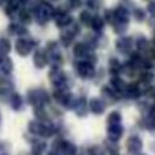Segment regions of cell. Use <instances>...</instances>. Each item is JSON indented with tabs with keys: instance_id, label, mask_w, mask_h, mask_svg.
I'll use <instances>...</instances> for the list:
<instances>
[{
	"instance_id": "cell-19",
	"label": "cell",
	"mask_w": 155,
	"mask_h": 155,
	"mask_svg": "<svg viewBox=\"0 0 155 155\" xmlns=\"http://www.w3.org/2000/svg\"><path fill=\"white\" fill-rule=\"evenodd\" d=\"M10 104L14 111H21L24 108V99L19 94H11L10 95Z\"/></svg>"
},
{
	"instance_id": "cell-32",
	"label": "cell",
	"mask_w": 155,
	"mask_h": 155,
	"mask_svg": "<svg viewBox=\"0 0 155 155\" xmlns=\"http://www.w3.org/2000/svg\"><path fill=\"white\" fill-rule=\"evenodd\" d=\"M135 45L139 51H146L147 48L150 47L148 45V40H147L144 36H137V38L135 40Z\"/></svg>"
},
{
	"instance_id": "cell-2",
	"label": "cell",
	"mask_w": 155,
	"mask_h": 155,
	"mask_svg": "<svg viewBox=\"0 0 155 155\" xmlns=\"http://www.w3.org/2000/svg\"><path fill=\"white\" fill-rule=\"evenodd\" d=\"M48 77H50V81L56 89H69V78L66 76L63 70L59 68V64H52L50 73H48Z\"/></svg>"
},
{
	"instance_id": "cell-25",
	"label": "cell",
	"mask_w": 155,
	"mask_h": 155,
	"mask_svg": "<svg viewBox=\"0 0 155 155\" xmlns=\"http://www.w3.org/2000/svg\"><path fill=\"white\" fill-rule=\"evenodd\" d=\"M61 152L63 155H77V147H76V144L70 143V141H68V140H64L63 144H62Z\"/></svg>"
},
{
	"instance_id": "cell-34",
	"label": "cell",
	"mask_w": 155,
	"mask_h": 155,
	"mask_svg": "<svg viewBox=\"0 0 155 155\" xmlns=\"http://www.w3.org/2000/svg\"><path fill=\"white\" fill-rule=\"evenodd\" d=\"M122 121V115H121L120 111H111L107 117V124L111 125V124H121Z\"/></svg>"
},
{
	"instance_id": "cell-20",
	"label": "cell",
	"mask_w": 155,
	"mask_h": 155,
	"mask_svg": "<svg viewBox=\"0 0 155 155\" xmlns=\"http://www.w3.org/2000/svg\"><path fill=\"white\" fill-rule=\"evenodd\" d=\"M115 21L114 22H128L129 24V11L126 10V7L120 6L114 10Z\"/></svg>"
},
{
	"instance_id": "cell-5",
	"label": "cell",
	"mask_w": 155,
	"mask_h": 155,
	"mask_svg": "<svg viewBox=\"0 0 155 155\" xmlns=\"http://www.w3.org/2000/svg\"><path fill=\"white\" fill-rule=\"evenodd\" d=\"M36 45H37V41L33 40V38L26 40L24 37H19L15 41V51L18 52L19 56H28Z\"/></svg>"
},
{
	"instance_id": "cell-22",
	"label": "cell",
	"mask_w": 155,
	"mask_h": 155,
	"mask_svg": "<svg viewBox=\"0 0 155 155\" xmlns=\"http://www.w3.org/2000/svg\"><path fill=\"white\" fill-rule=\"evenodd\" d=\"M89 26H91L92 30H95L96 33H100L103 30V28H104V19H103L100 15H92Z\"/></svg>"
},
{
	"instance_id": "cell-10",
	"label": "cell",
	"mask_w": 155,
	"mask_h": 155,
	"mask_svg": "<svg viewBox=\"0 0 155 155\" xmlns=\"http://www.w3.org/2000/svg\"><path fill=\"white\" fill-rule=\"evenodd\" d=\"M48 55L47 52H45V50H37L35 52V55H33V63H35V66L37 69H43L45 68L48 64Z\"/></svg>"
},
{
	"instance_id": "cell-8",
	"label": "cell",
	"mask_w": 155,
	"mask_h": 155,
	"mask_svg": "<svg viewBox=\"0 0 155 155\" xmlns=\"http://www.w3.org/2000/svg\"><path fill=\"white\" fill-rule=\"evenodd\" d=\"M126 150L130 154H139L143 150V140L139 136H130L126 140Z\"/></svg>"
},
{
	"instance_id": "cell-43",
	"label": "cell",
	"mask_w": 155,
	"mask_h": 155,
	"mask_svg": "<svg viewBox=\"0 0 155 155\" xmlns=\"http://www.w3.org/2000/svg\"><path fill=\"white\" fill-rule=\"evenodd\" d=\"M147 11H148L150 15L155 17V0H151V2L148 3V6H147Z\"/></svg>"
},
{
	"instance_id": "cell-31",
	"label": "cell",
	"mask_w": 155,
	"mask_h": 155,
	"mask_svg": "<svg viewBox=\"0 0 155 155\" xmlns=\"http://www.w3.org/2000/svg\"><path fill=\"white\" fill-rule=\"evenodd\" d=\"M10 51H11V43H10V40L6 37H2L0 38V54L2 55H7Z\"/></svg>"
},
{
	"instance_id": "cell-50",
	"label": "cell",
	"mask_w": 155,
	"mask_h": 155,
	"mask_svg": "<svg viewBox=\"0 0 155 155\" xmlns=\"http://www.w3.org/2000/svg\"><path fill=\"white\" fill-rule=\"evenodd\" d=\"M2 56H3V55H2V54H0V59H2Z\"/></svg>"
},
{
	"instance_id": "cell-47",
	"label": "cell",
	"mask_w": 155,
	"mask_h": 155,
	"mask_svg": "<svg viewBox=\"0 0 155 155\" xmlns=\"http://www.w3.org/2000/svg\"><path fill=\"white\" fill-rule=\"evenodd\" d=\"M19 2H21V4H25V3H28L29 0H19Z\"/></svg>"
},
{
	"instance_id": "cell-15",
	"label": "cell",
	"mask_w": 155,
	"mask_h": 155,
	"mask_svg": "<svg viewBox=\"0 0 155 155\" xmlns=\"http://www.w3.org/2000/svg\"><path fill=\"white\" fill-rule=\"evenodd\" d=\"M91 52V48L88 47L85 43H77L73 48V54L76 58L78 59H85L88 56V54Z\"/></svg>"
},
{
	"instance_id": "cell-26",
	"label": "cell",
	"mask_w": 155,
	"mask_h": 155,
	"mask_svg": "<svg viewBox=\"0 0 155 155\" xmlns=\"http://www.w3.org/2000/svg\"><path fill=\"white\" fill-rule=\"evenodd\" d=\"M28 102H29V104H32L33 107L41 104L40 96H38V89H30V91H28Z\"/></svg>"
},
{
	"instance_id": "cell-27",
	"label": "cell",
	"mask_w": 155,
	"mask_h": 155,
	"mask_svg": "<svg viewBox=\"0 0 155 155\" xmlns=\"http://www.w3.org/2000/svg\"><path fill=\"white\" fill-rule=\"evenodd\" d=\"M33 113H35V117L37 118V121H47V113H45V108L43 107V104H38L33 107Z\"/></svg>"
},
{
	"instance_id": "cell-4",
	"label": "cell",
	"mask_w": 155,
	"mask_h": 155,
	"mask_svg": "<svg viewBox=\"0 0 155 155\" xmlns=\"http://www.w3.org/2000/svg\"><path fill=\"white\" fill-rule=\"evenodd\" d=\"M51 18L55 19V25L61 29H66L68 26H70L71 22H73V17L70 14H68V11L62 7H58V8H54L52 10V15Z\"/></svg>"
},
{
	"instance_id": "cell-37",
	"label": "cell",
	"mask_w": 155,
	"mask_h": 155,
	"mask_svg": "<svg viewBox=\"0 0 155 155\" xmlns=\"http://www.w3.org/2000/svg\"><path fill=\"white\" fill-rule=\"evenodd\" d=\"M133 18H135L137 22H143L146 19V11L143 8H135L133 10Z\"/></svg>"
},
{
	"instance_id": "cell-46",
	"label": "cell",
	"mask_w": 155,
	"mask_h": 155,
	"mask_svg": "<svg viewBox=\"0 0 155 155\" xmlns=\"http://www.w3.org/2000/svg\"><path fill=\"white\" fill-rule=\"evenodd\" d=\"M48 155H59V151H55V150H52V151L48 152Z\"/></svg>"
},
{
	"instance_id": "cell-51",
	"label": "cell",
	"mask_w": 155,
	"mask_h": 155,
	"mask_svg": "<svg viewBox=\"0 0 155 155\" xmlns=\"http://www.w3.org/2000/svg\"><path fill=\"white\" fill-rule=\"evenodd\" d=\"M114 155H118V154H114Z\"/></svg>"
},
{
	"instance_id": "cell-39",
	"label": "cell",
	"mask_w": 155,
	"mask_h": 155,
	"mask_svg": "<svg viewBox=\"0 0 155 155\" xmlns=\"http://www.w3.org/2000/svg\"><path fill=\"white\" fill-rule=\"evenodd\" d=\"M88 154L89 155H106V151L100 146H92L91 148L88 150Z\"/></svg>"
},
{
	"instance_id": "cell-42",
	"label": "cell",
	"mask_w": 155,
	"mask_h": 155,
	"mask_svg": "<svg viewBox=\"0 0 155 155\" xmlns=\"http://www.w3.org/2000/svg\"><path fill=\"white\" fill-rule=\"evenodd\" d=\"M87 4L91 10H97L100 7V4H102V0H88Z\"/></svg>"
},
{
	"instance_id": "cell-13",
	"label": "cell",
	"mask_w": 155,
	"mask_h": 155,
	"mask_svg": "<svg viewBox=\"0 0 155 155\" xmlns=\"http://www.w3.org/2000/svg\"><path fill=\"white\" fill-rule=\"evenodd\" d=\"M117 92L111 87H103L102 88V100L104 103H115L118 99Z\"/></svg>"
},
{
	"instance_id": "cell-6",
	"label": "cell",
	"mask_w": 155,
	"mask_h": 155,
	"mask_svg": "<svg viewBox=\"0 0 155 155\" xmlns=\"http://www.w3.org/2000/svg\"><path fill=\"white\" fill-rule=\"evenodd\" d=\"M115 48L121 54H130L133 50V38L132 37H121L115 43Z\"/></svg>"
},
{
	"instance_id": "cell-40",
	"label": "cell",
	"mask_w": 155,
	"mask_h": 155,
	"mask_svg": "<svg viewBox=\"0 0 155 155\" xmlns=\"http://www.w3.org/2000/svg\"><path fill=\"white\" fill-rule=\"evenodd\" d=\"M38 96H40V102L41 104H45V103H50V95L45 89H38Z\"/></svg>"
},
{
	"instance_id": "cell-14",
	"label": "cell",
	"mask_w": 155,
	"mask_h": 155,
	"mask_svg": "<svg viewBox=\"0 0 155 155\" xmlns=\"http://www.w3.org/2000/svg\"><path fill=\"white\" fill-rule=\"evenodd\" d=\"M55 132H56V129L52 124L47 122V121H43L40 124V130H38L37 136H40V137H51Z\"/></svg>"
},
{
	"instance_id": "cell-24",
	"label": "cell",
	"mask_w": 155,
	"mask_h": 155,
	"mask_svg": "<svg viewBox=\"0 0 155 155\" xmlns=\"http://www.w3.org/2000/svg\"><path fill=\"white\" fill-rule=\"evenodd\" d=\"M8 32H10V35H17V36H26L29 33L24 25H19V24H10Z\"/></svg>"
},
{
	"instance_id": "cell-48",
	"label": "cell",
	"mask_w": 155,
	"mask_h": 155,
	"mask_svg": "<svg viewBox=\"0 0 155 155\" xmlns=\"http://www.w3.org/2000/svg\"><path fill=\"white\" fill-rule=\"evenodd\" d=\"M152 41H154V45H155V33H154V38H152Z\"/></svg>"
},
{
	"instance_id": "cell-11",
	"label": "cell",
	"mask_w": 155,
	"mask_h": 155,
	"mask_svg": "<svg viewBox=\"0 0 155 155\" xmlns=\"http://www.w3.org/2000/svg\"><path fill=\"white\" fill-rule=\"evenodd\" d=\"M74 110H76V114L78 115L80 118H84L88 115L89 113V108H88V100L85 99L84 96L78 97L76 100V106H74Z\"/></svg>"
},
{
	"instance_id": "cell-9",
	"label": "cell",
	"mask_w": 155,
	"mask_h": 155,
	"mask_svg": "<svg viewBox=\"0 0 155 155\" xmlns=\"http://www.w3.org/2000/svg\"><path fill=\"white\" fill-rule=\"evenodd\" d=\"M88 108H89V111L95 115H102L106 110V103L103 102L102 99L99 97H94L88 102Z\"/></svg>"
},
{
	"instance_id": "cell-45",
	"label": "cell",
	"mask_w": 155,
	"mask_h": 155,
	"mask_svg": "<svg viewBox=\"0 0 155 155\" xmlns=\"http://www.w3.org/2000/svg\"><path fill=\"white\" fill-rule=\"evenodd\" d=\"M148 115H150L151 118H154V120H155V103L151 106V107H150V110H148Z\"/></svg>"
},
{
	"instance_id": "cell-12",
	"label": "cell",
	"mask_w": 155,
	"mask_h": 155,
	"mask_svg": "<svg viewBox=\"0 0 155 155\" xmlns=\"http://www.w3.org/2000/svg\"><path fill=\"white\" fill-rule=\"evenodd\" d=\"M124 94L126 95L128 99H139L141 96V89L140 85L137 82H130V84H126L125 92Z\"/></svg>"
},
{
	"instance_id": "cell-35",
	"label": "cell",
	"mask_w": 155,
	"mask_h": 155,
	"mask_svg": "<svg viewBox=\"0 0 155 155\" xmlns=\"http://www.w3.org/2000/svg\"><path fill=\"white\" fill-rule=\"evenodd\" d=\"M91 19H92V15H91V12L88 11V10H84V11L80 12V22H81L82 25H87V26H89V24H91Z\"/></svg>"
},
{
	"instance_id": "cell-29",
	"label": "cell",
	"mask_w": 155,
	"mask_h": 155,
	"mask_svg": "<svg viewBox=\"0 0 155 155\" xmlns=\"http://www.w3.org/2000/svg\"><path fill=\"white\" fill-rule=\"evenodd\" d=\"M154 80H155V76H154V73H151L150 70H144L143 73H141V76H140V82H143L144 85H151L152 82H154Z\"/></svg>"
},
{
	"instance_id": "cell-38",
	"label": "cell",
	"mask_w": 155,
	"mask_h": 155,
	"mask_svg": "<svg viewBox=\"0 0 155 155\" xmlns=\"http://www.w3.org/2000/svg\"><path fill=\"white\" fill-rule=\"evenodd\" d=\"M103 19L106 21V22H108L110 25L114 24L115 21V15H114V10H106L104 11V17H103Z\"/></svg>"
},
{
	"instance_id": "cell-44",
	"label": "cell",
	"mask_w": 155,
	"mask_h": 155,
	"mask_svg": "<svg viewBox=\"0 0 155 155\" xmlns=\"http://www.w3.org/2000/svg\"><path fill=\"white\" fill-rule=\"evenodd\" d=\"M69 6L71 7V8H80V7L82 6V2L81 0H69Z\"/></svg>"
},
{
	"instance_id": "cell-41",
	"label": "cell",
	"mask_w": 155,
	"mask_h": 155,
	"mask_svg": "<svg viewBox=\"0 0 155 155\" xmlns=\"http://www.w3.org/2000/svg\"><path fill=\"white\" fill-rule=\"evenodd\" d=\"M144 95L147 97H151V99H155V87L154 85H148L147 89L144 91Z\"/></svg>"
},
{
	"instance_id": "cell-49",
	"label": "cell",
	"mask_w": 155,
	"mask_h": 155,
	"mask_svg": "<svg viewBox=\"0 0 155 155\" xmlns=\"http://www.w3.org/2000/svg\"><path fill=\"white\" fill-rule=\"evenodd\" d=\"M139 155H146V154H140V152H139Z\"/></svg>"
},
{
	"instance_id": "cell-28",
	"label": "cell",
	"mask_w": 155,
	"mask_h": 155,
	"mask_svg": "<svg viewBox=\"0 0 155 155\" xmlns=\"http://www.w3.org/2000/svg\"><path fill=\"white\" fill-rule=\"evenodd\" d=\"M33 19V15H32V11L30 10H26V8H22L19 11V21L22 22V24L28 25L30 24Z\"/></svg>"
},
{
	"instance_id": "cell-7",
	"label": "cell",
	"mask_w": 155,
	"mask_h": 155,
	"mask_svg": "<svg viewBox=\"0 0 155 155\" xmlns=\"http://www.w3.org/2000/svg\"><path fill=\"white\" fill-rule=\"evenodd\" d=\"M124 135V126L121 124H111L107 128V136L110 141H115L117 143Z\"/></svg>"
},
{
	"instance_id": "cell-23",
	"label": "cell",
	"mask_w": 155,
	"mask_h": 155,
	"mask_svg": "<svg viewBox=\"0 0 155 155\" xmlns=\"http://www.w3.org/2000/svg\"><path fill=\"white\" fill-rule=\"evenodd\" d=\"M108 69H110L111 76H118L121 73V70H122V63L117 58H111L108 61Z\"/></svg>"
},
{
	"instance_id": "cell-18",
	"label": "cell",
	"mask_w": 155,
	"mask_h": 155,
	"mask_svg": "<svg viewBox=\"0 0 155 155\" xmlns=\"http://www.w3.org/2000/svg\"><path fill=\"white\" fill-rule=\"evenodd\" d=\"M74 38H76V35H74V33L68 28L66 30H63V32L61 33L59 41L62 43V45H63V47H70L71 43L74 41Z\"/></svg>"
},
{
	"instance_id": "cell-17",
	"label": "cell",
	"mask_w": 155,
	"mask_h": 155,
	"mask_svg": "<svg viewBox=\"0 0 155 155\" xmlns=\"http://www.w3.org/2000/svg\"><path fill=\"white\" fill-rule=\"evenodd\" d=\"M110 87H111L117 94H121V92H125L126 82L124 81L120 76H113L111 80H110Z\"/></svg>"
},
{
	"instance_id": "cell-36",
	"label": "cell",
	"mask_w": 155,
	"mask_h": 155,
	"mask_svg": "<svg viewBox=\"0 0 155 155\" xmlns=\"http://www.w3.org/2000/svg\"><path fill=\"white\" fill-rule=\"evenodd\" d=\"M40 124H41V121H37V120L30 121L29 125H28L29 133H32V135H38V130H40Z\"/></svg>"
},
{
	"instance_id": "cell-1",
	"label": "cell",
	"mask_w": 155,
	"mask_h": 155,
	"mask_svg": "<svg viewBox=\"0 0 155 155\" xmlns=\"http://www.w3.org/2000/svg\"><path fill=\"white\" fill-rule=\"evenodd\" d=\"M52 10L54 7L51 6V3L45 0H33L30 7V11L35 14V19L38 25H45L51 19Z\"/></svg>"
},
{
	"instance_id": "cell-21",
	"label": "cell",
	"mask_w": 155,
	"mask_h": 155,
	"mask_svg": "<svg viewBox=\"0 0 155 155\" xmlns=\"http://www.w3.org/2000/svg\"><path fill=\"white\" fill-rule=\"evenodd\" d=\"M11 88H12V82L10 80L0 78V99H4L6 96L11 95Z\"/></svg>"
},
{
	"instance_id": "cell-3",
	"label": "cell",
	"mask_w": 155,
	"mask_h": 155,
	"mask_svg": "<svg viewBox=\"0 0 155 155\" xmlns=\"http://www.w3.org/2000/svg\"><path fill=\"white\" fill-rule=\"evenodd\" d=\"M74 70H76L77 76L82 80H89L95 77V64L91 63V62L85 61V59H81V61L74 62Z\"/></svg>"
},
{
	"instance_id": "cell-30",
	"label": "cell",
	"mask_w": 155,
	"mask_h": 155,
	"mask_svg": "<svg viewBox=\"0 0 155 155\" xmlns=\"http://www.w3.org/2000/svg\"><path fill=\"white\" fill-rule=\"evenodd\" d=\"M45 150H47V143L45 141H37L32 148V155H44Z\"/></svg>"
},
{
	"instance_id": "cell-16",
	"label": "cell",
	"mask_w": 155,
	"mask_h": 155,
	"mask_svg": "<svg viewBox=\"0 0 155 155\" xmlns=\"http://www.w3.org/2000/svg\"><path fill=\"white\" fill-rule=\"evenodd\" d=\"M12 69H14L12 61L8 58V56L3 55L2 59H0V71H2L4 76H10V74L12 73Z\"/></svg>"
},
{
	"instance_id": "cell-33",
	"label": "cell",
	"mask_w": 155,
	"mask_h": 155,
	"mask_svg": "<svg viewBox=\"0 0 155 155\" xmlns=\"http://www.w3.org/2000/svg\"><path fill=\"white\" fill-rule=\"evenodd\" d=\"M111 26H113V29H114V32L117 33V35H124V33L128 30L129 24L128 22H114Z\"/></svg>"
}]
</instances>
